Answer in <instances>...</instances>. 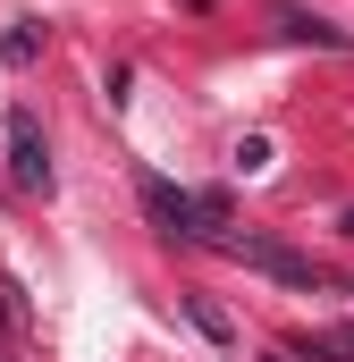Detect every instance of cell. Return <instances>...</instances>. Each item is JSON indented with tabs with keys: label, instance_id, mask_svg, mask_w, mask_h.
<instances>
[{
	"label": "cell",
	"instance_id": "obj_1",
	"mask_svg": "<svg viewBox=\"0 0 354 362\" xmlns=\"http://www.w3.org/2000/svg\"><path fill=\"white\" fill-rule=\"evenodd\" d=\"M144 211H152V228H169V236H219V228H228V202H219V194H177L169 177H144Z\"/></svg>",
	"mask_w": 354,
	"mask_h": 362
},
{
	"label": "cell",
	"instance_id": "obj_2",
	"mask_svg": "<svg viewBox=\"0 0 354 362\" xmlns=\"http://www.w3.org/2000/svg\"><path fill=\"white\" fill-rule=\"evenodd\" d=\"M8 177L25 194H51V144L34 127V110H8Z\"/></svg>",
	"mask_w": 354,
	"mask_h": 362
},
{
	"label": "cell",
	"instance_id": "obj_3",
	"mask_svg": "<svg viewBox=\"0 0 354 362\" xmlns=\"http://www.w3.org/2000/svg\"><path fill=\"white\" fill-rule=\"evenodd\" d=\"M228 253H236V262H253V270H270L278 286H312V262H304V253H287V245H270V236H228Z\"/></svg>",
	"mask_w": 354,
	"mask_h": 362
},
{
	"label": "cell",
	"instance_id": "obj_4",
	"mask_svg": "<svg viewBox=\"0 0 354 362\" xmlns=\"http://www.w3.org/2000/svg\"><path fill=\"white\" fill-rule=\"evenodd\" d=\"M278 25H287L295 42H321V51H338V42H346L329 17H312V8H295V0H278Z\"/></svg>",
	"mask_w": 354,
	"mask_h": 362
},
{
	"label": "cell",
	"instance_id": "obj_5",
	"mask_svg": "<svg viewBox=\"0 0 354 362\" xmlns=\"http://www.w3.org/2000/svg\"><path fill=\"white\" fill-rule=\"evenodd\" d=\"M0 51H8V59H17V68H25V59H34V51H42V34H34V17H17V25H8V34H0Z\"/></svg>",
	"mask_w": 354,
	"mask_h": 362
},
{
	"label": "cell",
	"instance_id": "obj_6",
	"mask_svg": "<svg viewBox=\"0 0 354 362\" xmlns=\"http://www.w3.org/2000/svg\"><path fill=\"white\" fill-rule=\"evenodd\" d=\"M236 169H270V135H245L236 144Z\"/></svg>",
	"mask_w": 354,
	"mask_h": 362
},
{
	"label": "cell",
	"instance_id": "obj_7",
	"mask_svg": "<svg viewBox=\"0 0 354 362\" xmlns=\"http://www.w3.org/2000/svg\"><path fill=\"white\" fill-rule=\"evenodd\" d=\"M346 236H354V211H346Z\"/></svg>",
	"mask_w": 354,
	"mask_h": 362
}]
</instances>
